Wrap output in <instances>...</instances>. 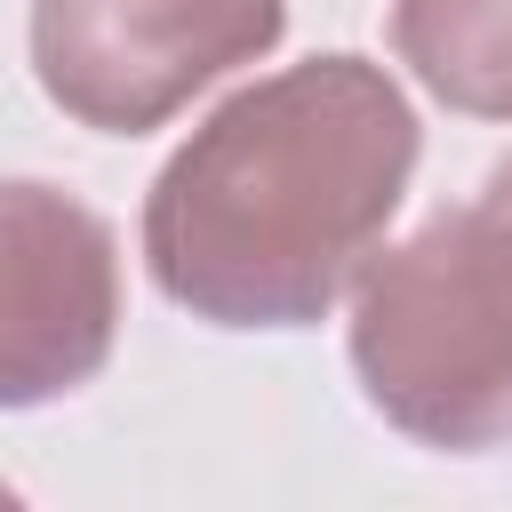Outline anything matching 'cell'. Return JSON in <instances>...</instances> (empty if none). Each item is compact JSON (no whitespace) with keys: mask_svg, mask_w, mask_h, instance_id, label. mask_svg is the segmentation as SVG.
Segmentation results:
<instances>
[{"mask_svg":"<svg viewBox=\"0 0 512 512\" xmlns=\"http://www.w3.org/2000/svg\"><path fill=\"white\" fill-rule=\"evenodd\" d=\"M424 128L352 48L232 88L144 192V272L208 328H312L384 248Z\"/></svg>","mask_w":512,"mask_h":512,"instance_id":"6da1fadb","label":"cell"},{"mask_svg":"<svg viewBox=\"0 0 512 512\" xmlns=\"http://www.w3.org/2000/svg\"><path fill=\"white\" fill-rule=\"evenodd\" d=\"M344 352L368 408L416 448H512V208L480 192L376 248Z\"/></svg>","mask_w":512,"mask_h":512,"instance_id":"7a4b0ae2","label":"cell"},{"mask_svg":"<svg viewBox=\"0 0 512 512\" xmlns=\"http://www.w3.org/2000/svg\"><path fill=\"white\" fill-rule=\"evenodd\" d=\"M280 32L288 0H32V80L96 136H152Z\"/></svg>","mask_w":512,"mask_h":512,"instance_id":"3957f363","label":"cell"},{"mask_svg":"<svg viewBox=\"0 0 512 512\" xmlns=\"http://www.w3.org/2000/svg\"><path fill=\"white\" fill-rule=\"evenodd\" d=\"M112 344H120L112 224L48 176H0V416L96 384Z\"/></svg>","mask_w":512,"mask_h":512,"instance_id":"277c9868","label":"cell"},{"mask_svg":"<svg viewBox=\"0 0 512 512\" xmlns=\"http://www.w3.org/2000/svg\"><path fill=\"white\" fill-rule=\"evenodd\" d=\"M392 56L464 120H512V0H392Z\"/></svg>","mask_w":512,"mask_h":512,"instance_id":"5b68a950","label":"cell"},{"mask_svg":"<svg viewBox=\"0 0 512 512\" xmlns=\"http://www.w3.org/2000/svg\"><path fill=\"white\" fill-rule=\"evenodd\" d=\"M480 192H488V200H496V208H512V160H496V168H488V184H480Z\"/></svg>","mask_w":512,"mask_h":512,"instance_id":"8992f818","label":"cell"}]
</instances>
